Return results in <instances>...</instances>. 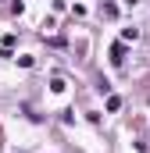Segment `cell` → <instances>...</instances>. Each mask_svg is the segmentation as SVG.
Masks as SVG:
<instances>
[{
  "label": "cell",
  "instance_id": "6da1fadb",
  "mask_svg": "<svg viewBox=\"0 0 150 153\" xmlns=\"http://www.w3.org/2000/svg\"><path fill=\"white\" fill-rule=\"evenodd\" d=\"M122 53H125V46H122V43H118V46H114V50H111V61H114V64H122V61H125V57H122Z\"/></svg>",
  "mask_w": 150,
  "mask_h": 153
}]
</instances>
